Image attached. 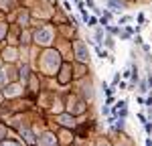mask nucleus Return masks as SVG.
I'll return each instance as SVG.
<instances>
[{
    "label": "nucleus",
    "mask_w": 152,
    "mask_h": 146,
    "mask_svg": "<svg viewBox=\"0 0 152 146\" xmlns=\"http://www.w3.org/2000/svg\"><path fill=\"white\" fill-rule=\"evenodd\" d=\"M75 51H77V57L81 61H89V55H87V51H85L81 41H75Z\"/></svg>",
    "instance_id": "nucleus-1"
},
{
    "label": "nucleus",
    "mask_w": 152,
    "mask_h": 146,
    "mask_svg": "<svg viewBox=\"0 0 152 146\" xmlns=\"http://www.w3.org/2000/svg\"><path fill=\"white\" fill-rule=\"evenodd\" d=\"M39 144H41V146H53V144H55V140H53L51 134H45V136L39 140Z\"/></svg>",
    "instance_id": "nucleus-2"
},
{
    "label": "nucleus",
    "mask_w": 152,
    "mask_h": 146,
    "mask_svg": "<svg viewBox=\"0 0 152 146\" xmlns=\"http://www.w3.org/2000/svg\"><path fill=\"white\" fill-rule=\"evenodd\" d=\"M110 6H112V10H116V12H120L122 8H124V4L118 2V0H110Z\"/></svg>",
    "instance_id": "nucleus-3"
},
{
    "label": "nucleus",
    "mask_w": 152,
    "mask_h": 146,
    "mask_svg": "<svg viewBox=\"0 0 152 146\" xmlns=\"http://www.w3.org/2000/svg\"><path fill=\"white\" fill-rule=\"evenodd\" d=\"M59 120H61V124H63V126H73V124H75V122H73V116H61V118H59Z\"/></svg>",
    "instance_id": "nucleus-4"
},
{
    "label": "nucleus",
    "mask_w": 152,
    "mask_h": 146,
    "mask_svg": "<svg viewBox=\"0 0 152 146\" xmlns=\"http://www.w3.org/2000/svg\"><path fill=\"white\" fill-rule=\"evenodd\" d=\"M95 53H97V55H99L102 59H105V57H110V55H107V51H104L102 47H95Z\"/></svg>",
    "instance_id": "nucleus-5"
},
{
    "label": "nucleus",
    "mask_w": 152,
    "mask_h": 146,
    "mask_svg": "<svg viewBox=\"0 0 152 146\" xmlns=\"http://www.w3.org/2000/svg\"><path fill=\"white\" fill-rule=\"evenodd\" d=\"M102 36H104V31L97 28V31H95V41H102Z\"/></svg>",
    "instance_id": "nucleus-6"
},
{
    "label": "nucleus",
    "mask_w": 152,
    "mask_h": 146,
    "mask_svg": "<svg viewBox=\"0 0 152 146\" xmlns=\"http://www.w3.org/2000/svg\"><path fill=\"white\" fill-rule=\"evenodd\" d=\"M87 24H89V26H95V24H97V18H95V16H89Z\"/></svg>",
    "instance_id": "nucleus-7"
},
{
    "label": "nucleus",
    "mask_w": 152,
    "mask_h": 146,
    "mask_svg": "<svg viewBox=\"0 0 152 146\" xmlns=\"http://www.w3.org/2000/svg\"><path fill=\"white\" fill-rule=\"evenodd\" d=\"M85 2H87V6H89L91 10H95V12H97V8H95V2H94V0H85Z\"/></svg>",
    "instance_id": "nucleus-8"
},
{
    "label": "nucleus",
    "mask_w": 152,
    "mask_h": 146,
    "mask_svg": "<svg viewBox=\"0 0 152 146\" xmlns=\"http://www.w3.org/2000/svg\"><path fill=\"white\" fill-rule=\"evenodd\" d=\"M116 128H118V130H122V128H124V118H122V120H118V124H116Z\"/></svg>",
    "instance_id": "nucleus-9"
},
{
    "label": "nucleus",
    "mask_w": 152,
    "mask_h": 146,
    "mask_svg": "<svg viewBox=\"0 0 152 146\" xmlns=\"http://www.w3.org/2000/svg\"><path fill=\"white\" fill-rule=\"evenodd\" d=\"M102 114H104V116H110V108L104 106V108H102Z\"/></svg>",
    "instance_id": "nucleus-10"
},
{
    "label": "nucleus",
    "mask_w": 152,
    "mask_h": 146,
    "mask_svg": "<svg viewBox=\"0 0 152 146\" xmlns=\"http://www.w3.org/2000/svg\"><path fill=\"white\" fill-rule=\"evenodd\" d=\"M112 104H114V97L107 96V99H105V106H112Z\"/></svg>",
    "instance_id": "nucleus-11"
},
{
    "label": "nucleus",
    "mask_w": 152,
    "mask_h": 146,
    "mask_svg": "<svg viewBox=\"0 0 152 146\" xmlns=\"http://www.w3.org/2000/svg\"><path fill=\"white\" fill-rule=\"evenodd\" d=\"M130 20V16H122V18H120V24H126Z\"/></svg>",
    "instance_id": "nucleus-12"
},
{
    "label": "nucleus",
    "mask_w": 152,
    "mask_h": 146,
    "mask_svg": "<svg viewBox=\"0 0 152 146\" xmlns=\"http://www.w3.org/2000/svg\"><path fill=\"white\" fill-rule=\"evenodd\" d=\"M138 120H140L142 124H146V116H144V114H138Z\"/></svg>",
    "instance_id": "nucleus-13"
},
{
    "label": "nucleus",
    "mask_w": 152,
    "mask_h": 146,
    "mask_svg": "<svg viewBox=\"0 0 152 146\" xmlns=\"http://www.w3.org/2000/svg\"><path fill=\"white\" fill-rule=\"evenodd\" d=\"M144 128H146V134H152V126L150 124H144Z\"/></svg>",
    "instance_id": "nucleus-14"
},
{
    "label": "nucleus",
    "mask_w": 152,
    "mask_h": 146,
    "mask_svg": "<svg viewBox=\"0 0 152 146\" xmlns=\"http://www.w3.org/2000/svg\"><path fill=\"white\" fill-rule=\"evenodd\" d=\"M116 83H120V73H116V75H114V85Z\"/></svg>",
    "instance_id": "nucleus-15"
},
{
    "label": "nucleus",
    "mask_w": 152,
    "mask_h": 146,
    "mask_svg": "<svg viewBox=\"0 0 152 146\" xmlns=\"http://www.w3.org/2000/svg\"><path fill=\"white\" fill-rule=\"evenodd\" d=\"M146 104H148V110L152 112V97H148V99H146Z\"/></svg>",
    "instance_id": "nucleus-16"
},
{
    "label": "nucleus",
    "mask_w": 152,
    "mask_h": 146,
    "mask_svg": "<svg viewBox=\"0 0 152 146\" xmlns=\"http://www.w3.org/2000/svg\"><path fill=\"white\" fill-rule=\"evenodd\" d=\"M33 146H35V144H33Z\"/></svg>",
    "instance_id": "nucleus-17"
}]
</instances>
